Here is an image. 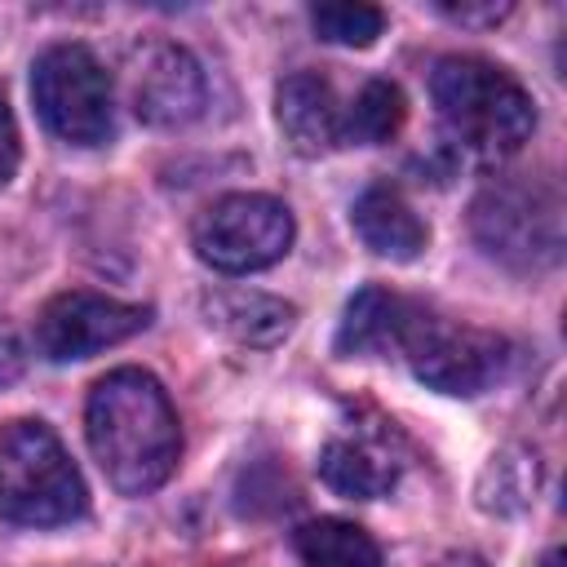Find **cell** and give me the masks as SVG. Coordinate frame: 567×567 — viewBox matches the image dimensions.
<instances>
[{
	"mask_svg": "<svg viewBox=\"0 0 567 567\" xmlns=\"http://www.w3.org/2000/svg\"><path fill=\"white\" fill-rule=\"evenodd\" d=\"M84 434L106 483L124 496H146L168 483L182 456L177 412L164 385L142 368H115L93 381Z\"/></svg>",
	"mask_w": 567,
	"mask_h": 567,
	"instance_id": "6da1fadb",
	"label": "cell"
},
{
	"mask_svg": "<svg viewBox=\"0 0 567 567\" xmlns=\"http://www.w3.org/2000/svg\"><path fill=\"white\" fill-rule=\"evenodd\" d=\"M430 97L443 137L483 164L518 155L536 128L532 93L487 58H470V53L443 58L430 75Z\"/></svg>",
	"mask_w": 567,
	"mask_h": 567,
	"instance_id": "7a4b0ae2",
	"label": "cell"
},
{
	"mask_svg": "<svg viewBox=\"0 0 567 567\" xmlns=\"http://www.w3.org/2000/svg\"><path fill=\"white\" fill-rule=\"evenodd\" d=\"M84 509L89 492L62 439L44 421H9L0 430V518L22 527H62Z\"/></svg>",
	"mask_w": 567,
	"mask_h": 567,
	"instance_id": "3957f363",
	"label": "cell"
},
{
	"mask_svg": "<svg viewBox=\"0 0 567 567\" xmlns=\"http://www.w3.org/2000/svg\"><path fill=\"white\" fill-rule=\"evenodd\" d=\"M31 97L44 128L71 146H97L115 128L111 75L84 44H49L31 66Z\"/></svg>",
	"mask_w": 567,
	"mask_h": 567,
	"instance_id": "277c9868",
	"label": "cell"
},
{
	"mask_svg": "<svg viewBox=\"0 0 567 567\" xmlns=\"http://www.w3.org/2000/svg\"><path fill=\"white\" fill-rule=\"evenodd\" d=\"M399 350H403L408 368L416 372V381H425L439 394H461V399L492 390L509 372V359H514L505 337L439 319L421 306H416Z\"/></svg>",
	"mask_w": 567,
	"mask_h": 567,
	"instance_id": "5b68a950",
	"label": "cell"
},
{
	"mask_svg": "<svg viewBox=\"0 0 567 567\" xmlns=\"http://www.w3.org/2000/svg\"><path fill=\"white\" fill-rule=\"evenodd\" d=\"M199 261L226 275H248L275 266L292 248V213L275 195L257 190H235L213 199L195 226H190Z\"/></svg>",
	"mask_w": 567,
	"mask_h": 567,
	"instance_id": "8992f818",
	"label": "cell"
},
{
	"mask_svg": "<svg viewBox=\"0 0 567 567\" xmlns=\"http://www.w3.org/2000/svg\"><path fill=\"white\" fill-rule=\"evenodd\" d=\"M470 230L505 266H549L563 248V208L549 186L492 182L470 204Z\"/></svg>",
	"mask_w": 567,
	"mask_h": 567,
	"instance_id": "52a82bcc",
	"label": "cell"
},
{
	"mask_svg": "<svg viewBox=\"0 0 567 567\" xmlns=\"http://www.w3.org/2000/svg\"><path fill=\"white\" fill-rule=\"evenodd\" d=\"M151 323V306L120 301L106 292H58L35 319V346L49 363H75L137 337Z\"/></svg>",
	"mask_w": 567,
	"mask_h": 567,
	"instance_id": "ba28073f",
	"label": "cell"
},
{
	"mask_svg": "<svg viewBox=\"0 0 567 567\" xmlns=\"http://www.w3.org/2000/svg\"><path fill=\"white\" fill-rule=\"evenodd\" d=\"M128 106L151 128H182L204 111V71L182 44H146L124 71Z\"/></svg>",
	"mask_w": 567,
	"mask_h": 567,
	"instance_id": "9c48e42d",
	"label": "cell"
},
{
	"mask_svg": "<svg viewBox=\"0 0 567 567\" xmlns=\"http://www.w3.org/2000/svg\"><path fill=\"white\" fill-rule=\"evenodd\" d=\"M275 120L284 128V142L315 159L346 142V106L337 102V89L319 71H292L275 89Z\"/></svg>",
	"mask_w": 567,
	"mask_h": 567,
	"instance_id": "30bf717a",
	"label": "cell"
},
{
	"mask_svg": "<svg viewBox=\"0 0 567 567\" xmlns=\"http://www.w3.org/2000/svg\"><path fill=\"white\" fill-rule=\"evenodd\" d=\"M319 478L346 501H377L394 487L399 461L377 434H332L319 447Z\"/></svg>",
	"mask_w": 567,
	"mask_h": 567,
	"instance_id": "8fae6325",
	"label": "cell"
},
{
	"mask_svg": "<svg viewBox=\"0 0 567 567\" xmlns=\"http://www.w3.org/2000/svg\"><path fill=\"white\" fill-rule=\"evenodd\" d=\"M204 323L226 332L239 346H275L292 332L297 323V306L270 292H252V288H213L199 301Z\"/></svg>",
	"mask_w": 567,
	"mask_h": 567,
	"instance_id": "7c38bea8",
	"label": "cell"
},
{
	"mask_svg": "<svg viewBox=\"0 0 567 567\" xmlns=\"http://www.w3.org/2000/svg\"><path fill=\"white\" fill-rule=\"evenodd\" d=\"M354 230L359 239L377 252V257H390V261H412L425 252L430 244V230L425 221L412 213V204L394 190V186H368L359 199H354Z\"/></svg>",
	"mask_w": 567,
	"mask_h": 567,
	"instance_id": "4fadbf2b",
	"label": "cell"
},
{
	"mask_svg": "<svg viewBox=\"0 0 567 567\" xmlns=\"http://www.w3.org/2000/svg\"><path fill=\"white\" fill-rule=\"evenodd\" d=\"M416 315V301L390 292V288H359L341 315L337 328V354H381L399 350L408 323Z\"/></svg>",
	"mask_w": 567,
	"mask_h": 567,
	"instance_id": "5bb4252c",
	"label": "cell"
},
{
	"mask_svg": "<svg viewBox=\"0 0 567 567\" xmlns=\"http://www.w3.org/2000/svg\"><path fill=\"white\" fill-rule=\"evenodd\" d=\"M536 492H540V456L527 443H505L501 452H492V461L483 465V474L474 483L478 509L501 514V518L532 509Z\"/></svg>",
	"mask_w": 567,
	"mask_h": 567,
	"instance_id": "9a60e30c",
	"label": "cell"
},
{
	"mask_svg": "<svg viewBox=\"0 0 567 567\" xmlns=\"http://www.w3.org/2000/svg\"><path fill=\"white\" fill-rule=\"evenodd\" d=\"M301 567H381L377 540L350 518H315L297 532Z\"/></svg>",
	"mask_w": 567,
	"mask_h": 567,
	"instance_id": "2e32d148",
	"label": "cell"
},
{
	"mask_svg": "<svg viewBox=\"0 0 567 567\" xmlns=\"http://www.w3.org/2000/svg\"><path fill=\"white\" fill-rule=\"evenodd\" d=\"M403 120H408L403 89L390 80H368L359 89V97L346 106V142L381 146L403 128Z\"/></svg>",
	"mask_w": 567,
	"mask_h": 567,
	"instance_id": "e0dca14e",
	"label": "cell"
},
{
	"mask_svg": "<svg viewBox=\"0 0 567 567\" xmlns=\"http://www.w3.org/2000/svg\"><path fill=\"white\" fill-rule=\"evenodd\" d=\"M310 27L319 31V40L328 44H346V49H368L381 27H385V13L377 4H315L310 9Z\"/></svg>",
	"mask_w": 567,
	"mask_h": 567,
	"instance_id": "ac0fdd59",
	"label": "cell"
},
{
	"mask_svg": "<svg viewBox=\"0 0 567 567\" xmlns=\"http://www.w3.org/2000/svg\"><path fill=\"white\" fill-rule=\"evenodd\" d=\"M439 13L452 18V22H461V27H496V22L509 13V4H496V0H483V4H452V0H439Z\"/></svg>",
	"mask_w": 567,
	"mask_h": 567,
	"instance_id": "d6986e66",
	"label": "cell"
},
{
	"mask_svg": "<svg viewBox=\"0 0 567 567\" xmlns=\"http://www.w3.org/2000/svg\"><path fill=\"white\" fill-rule=\"evenodd\" d=\"M18 155H22V146H18V120H13L9 102L0 97V186L13 177V168H18Z\"/></svg>",
	"mask_w": 567,
	"mask_h": 567,
	"instance_id": "ffe728a7",
	"label": "cell"
},
{
	"mask_svg": "<svg viewBox=\"0 0 567 567\" xmlns=\"http://www.w3.org/2000/svg\"><path fill=\"white\" fill-rule=\"evenodd\" d=\"M434 567H487L478 554H470V549H456V554H443Z\"/></svg>",
	"mask_w": 567,
	"mask_h": 567,
	"instance_id": "44dd1931",
	"label": "cell"
},
{
	"mask_svg": "<svg viewBox=\"0 0 567 567\" xmlns=\"http://www.w3.org/2000/svg\"><path fill=\"white\" fill-rule=\"evenodd\" d=\"M540 567H563V549H549V554L540 558Z\"/></svg>",
	"mask_w": 567,
	"mask_h": 567,
	"instance_id": "7402d4cb",
	"label": "cell"
}]
</instances>
